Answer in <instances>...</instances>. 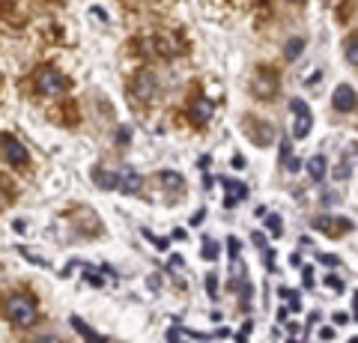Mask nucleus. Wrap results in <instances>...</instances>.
<instances>
[{
    "mask_svg": "<svg viewBox=\"0 0 358 343\" xmlns=\"http://www.w3.org/2000/svg\"><path fill=\"white\" fill-rule=\"evenodd\" d=\"M355 319H358V311H355Z\"/></svg>",
    "mask_w": 358,
    "mask_h": 343,
    "instance_id": "obj_54",
    "label": "nucleus"
},
{
    "mask_svg": "<svg viewBox=\"0 0 358 343\" xmlns=\"http://www.w3.org/2000/svg\"><path fill=\"white\" fill-rule=\"evenodd\" d=\"M200 257L209 260V263H215V260H218V242L206 236V239H203V251H200Z\"/></svg>",
    "mask_w": 358,
    "mask_h": 343,
    "instance_id": "obj_20",
    "label": "nucleus"
},
{
    "mask_svg": "<svg viewBox=\"0 0 358 343\" xmlns=\"http://www.w3.org/2000/svg\"><path fill=\"white\" fill-rule=\"evenodd\" d=\"M331 319H334V326H346V323H350V316H346L343 311H338V314H334Z\"/></svg>",
    "mask_w": 358,
    "mask_h": 343,
    "instance_id": "obj_37",
    "label": "nucleus"
},
{
    "mask_svg": "<svg viewBox=\"0 0 358 343\" xmlns=\"http://www.w3.org/2000/svg\"><path fill=\"white\" fill-rule=\"evenodd\" d=\"M343 54H346V60H350L352 66H358V33H350V36H346Z\"/></svg>",
    "mask_w": 358,
    "mask_h": 343,
    "instance_id": "obj_17",
    "label": "nucleus"
},
{
    "mask_svg": "<svg viewBox=\"0 0 358 343\" xmlns=\"http://www.w3.org/2000/svg\"><path fill=\"white\" fill-rule=\"evenodd\" d=\"M147 284H150V290H159V286H162V278H159V275H152Z\"/></svg>",
    "mask_w": 358,
    "mask_h": 343,
    "instance_id": "obj_44",
    "label": "nucleus"
},
{
    "mask_svg": "<svg viewBox=\"0 0 358 343\" xmlns=\"http://www.w3.org/2000/svg\"><path fill=\"white\" fill-rule=\"evenodd\" d=\"M129 138H131V129H129V126H120V129H117V143H120V147H126Z\"/></svg>",
    "mask_w": 358,
    "mask_h": 343,
    "instance_id": "obj_27",
    "label": "nucleus"
},
{
    "mask_svg": "<svg viewBox=\"0 0 358 343\" xmlns=\"http://www.w3.org/2000/svg\"><path fill=\"white\" fill-rule=\"evenodd\" d=\"M15 251H18V254H21V257H24L27 263H33V265H39V269H48V265H51V263H48V260H45V257H36V254H30V251H27L24 245H18Z\"/></svg>",
    "mask_w": 358,
    "mask_h": 343,
    "instance_id": "obj_21",
    "label": "nucleus"
},
{
    "mask_svg": "<svg viewBox=\"0 0 358 343\" xmlns=\"http://www.w3.org/2000/svg\"><path fill=\"white\" fill-rule=\"evenodd\" d=\"M90 13H96V18H102V21L108 18V15H105V9H102V6H93V9H90Z\"/></svg>",
    "mask_w": 358,
    "mask_h": 343,
    "instance_id": "obj_46",
    "label": "nucleus"
},
{
    "mask_svg": "<svg viewBox=\"0 0 358 343\" xmlns=\"http://www.w3.org/2000/svg\"><path fill=\"white\" fill-rule=\"evenodd\" d=\"M0 149H3L6 161L15 164V168H21V164L30 161V152L24 149V143H21L15 135H9V131H3V135H0Z\"/></svg>",
    "mask_w": 358,
    "mask_h": 343,
    "instance_id": "obj_5",
    "label": "nucleus"
},
{
    "mask_svg": "<svg viewBox=\"0 0 358 343\" xmlns=\"http://www.w3.org/2000/svg\"><path fill=\"white\" fill-rule=\"evenodd\" d=\"M350 343H358V337H352V340H350Z\"/></svg>",
    "mask_w": 358,
    "mask_h": 343,
    "instance_id": "obj_52",
    "label": "nucleus"
},
{
    "mask_svg": "<svg viewBox=\"0 0 358 343\" xmlns=\"http://www.w3.org/2000/svg\"><path fill=\"white\" fill-rule=\"evenodd\" d=\"M287 3H301V0H287Z\"/></svg>",
    "mask_w": 358,
    "mask_h": 343,
    "instance_id": "obj_50",
    "label": "nucleus"
},
{
    "mask_svg": "<svg viewBox=\"0 0 358 343\" xmlns=\"http://www.w3.org/2000/svg\"><path fill=\"white\" fill-rule=\"evenodd\" d=\"M155 93H159V81H155V75L150 69H141L131 78V96L141 98V102H152Z\"/></svg>",
    "mask_w": 358,
    "mask_h": 343,
    "instance_id": "obj_4",
    "label": "nucleus"
},
{
    "mask_svg": "<svg viewBox=\"0 0 358 343\" xmlns=\"http://www.w3.org/2000/svg\"><path fill=\"white\" fill-rule=\"evenodd\" d=\"M263 257H266V269H268V272H275V254H272V248H266V251H263Z\"/></svg>",
    "mask_w": 358,
    "mask_h": 343,
    "instance_id": "obj_31",
    "label": "nucleus"
},
{
    "mask_svg": "<svg viewBox=\"0 0 358 343\" xmlns=\"http://www.w3.org/2000/svg\"><path fill=\"white\" fill-rule=\"evenodd\" d=\"M141 188H143V176L138 170H126L120 176V191L122 194H138Z\"/></svg>",
    "mask_w": 358,
    "mask_h": 343,
    "instance_id": "obj_11",
    "label": "nucleus"
},
{
    "mask_svg": "<svg viewBox=\"0 0 358 343\" xmlns=\"http://www.w3.org/2000/svg\"><path fill=\"white\" fill-rule=\"evenodd\" d=\"M33 87L42 96H60L66 90V75L57 69V66H39L33 72Z\"/></svg>",
    "mask_w": 358,
    "mask_h": 343,
    "instance_id": "obj_2",
    "label": "nucleus"
},
{
    "mask_svg": "<svg viewBox=\"0 0 358 343\" xmlns=\"http://www.w3.org/2000/svg\"><path fill=\"white\" fill-rule=\"evenodd\" d=\"M33 343H63L57 335H39L36 340H33Z\"/></svg>",
    "mask_w": 358,
    "mask_h": 343,
    "instance_id": "obj_33",
    "label": "nucleus"
},
{
    "mask_svg": "<svg viewBox=\"0 0 358 343\" xmlns=\"http://www.w3.org/2000/svg\"><path fill=\"white\" fill-rule=\"evenodd\" d=\"M69 323H72V328H75L78 335H81V337H84L87 343H108V340H105L102 335H96V331L90 328V326H87V323H84V319L78 316V314H72V316H69Z\"/></svg>",
    "mask_w": 358,
    "mask_h": 343,
    "instance_id": "obj_12",
    "label": "nucleus"
},
{
    "mask_svg": "<svg viewBox=\"0 0 358 343\" xmlns=\"http://www.w3.org/2000/svg\"><path fill=\"white\" fill-rule=\"evenodd\" d=\"M212 182H215V176H209V173H203V188H212Z\"/></svg>",
    "mask_w": 358,
    "mask_h": 343,
    "instance_id": "obj_48",
    "label": "nucleus"
},
{
    "mask_svg": "<svg viewBox=\"0 0 358 343\" xmlns=\"http://www.w3.org/2000/svg\"><path fill=\"white\" fill-rule=\"evenodd\" d=\"M289 114H293V138L296 140H305L310 135V129H313V114H310L308 102L293 98V102H289Z\"/></svg>",
    "mask_w": 358,
    "mask_h": 343,
    "instance_id": "obj_3",
    "label": "nucleus"
},
{
    "mask_svg": "<svg viewBox=\"0 0 358 343\" xmlns=\"http://www.w3.org/2000/svg\"><path fill=\"white\" fill-rule=\"evenodd\" d=\"M251 93L260 96V98H268L278 93V75L275 72H257L254 81H251Z\"/></svg>",
    "mask_w": 358,
    "mask_h": 343,
    "instance_id": "obj_8",
    "label": "nucleus"
},
{
    "mask_svg": "<svg viewBox=\"0 0 358 343\" xmlns=\"http://www.w3.org/2000/svg\"><path fill=\"white\" fill-rule=\"evenodd\" d=\"M251 331H254V323H251V319H248V323H245V326H242V331H239V337H236V340H239V343H245V337H248V335H251Z\"/></svg>",
    "mask_w": 358,
    "mask_h": 343,
    "instance_id": "obj_32",
    "label": "nucleus"
},
{
    "mask_svg": "<svg viewBox=\"0 0 358 343\" xmlns=\"http://www.w3.org/2000/svg\"><path fill=\"white\" fill-rule=\"evenodd\" d=\"M93 176H96V185H99V188H120V176H117L114 170H102V168H96V170H93Z\"/></svg>",
    "mask_w": 358,
    "mask_h": 343,
    "instance_id": "obj_15",
    "label": "nucleus"
},
{
    "mask_svg": "<svg viewBox=\"0 0 358 343\" xmlns=\"http://www.w3.org/2000/svg\"><path fill=\"white\" fill-rule=\"evenodd\" d=\"M6 316H9V323L13 326L30 328L33 323H36V316H39V307L27 293H13L6 298Z\"/></svg>",
    "mask_w": 358,
    "mask_h": 343,
    "instance_id": "obj_1",
    "label": "nucleus"
},
{
    "mask_svg": "<svg viewBox=\"0 0 358 343\" xmlns=\"http://www.w3.org/2000/svg\"><path fill=\"white\" fill-rule=\"evenodd\" d=\"M326 284L331 286V290H338V293L343 290V281H341V278H334V275H329V278H326Z\"/></svg>",
    "mask_w": 358,
    "mask_h": 343,
    "instance_id": "obj_35",
    "label": "nucleus"
},
{
    "mask_svg": "<svg viewBox=\"0 0 358 343\" xmlns=\"http://www.w3.org/2000/svg\"><path fill=\"white\" fill-rule=\"evenodd\" d=\"M301 278H305L308 290H313V269H310V265H301Z\"/></svg>",
    "mask_w": 358,
    "mask_h": 343,
    "instance_id": "obj_28",
    "label": "nucleus"
},
{
    "mask_svg": "<svg viewBox=\"0 0 358 343\" xmlns=\"http://www.w3.org/2000/svg\"><path fill=\"white\" fill-rule=\"evenodd\" d=\"M320 337H322V340H331V337H334V328H331V326L320 328Z\"/></svg>",
    "mask_w": 358,
    "mask_h": 343,
    "instance_id": "obj_40",
    "label": "nucleus"
},
{
    "mask_svg": "<svg viewBox=\"0 0 358 343\" xmlns=\"http://www.w3.org/2000/svg\"><path fill=\"white\" fill-rule=\"evenodd\" d=\"M317 260L322 263V265H331V269H334V265H341V257H334V254H317Z\"/></svg>",
    "mask_w": 358,
    "mask_h": 343,
    "instance_id": "obj_25",
    "label": "nucleus"
},
{
    "mask_svg": "<svg viewBox=\"0 0 358 343\" xmlns=\"http://www.w3.org/2000/svg\"><path fill=\"white\" fill-rule=\"evenodd\" d=\"M13 230H15V233H27V221L24 218H15L13 221Z\"/></svg>",
    "mask_w": 358,
    "mask_h": 343,
    "instance_id": "obj_34",
    "label": "nucleus"
},
{
    "mask_svg": "<svg viewBox=\"0 0 358 343\" xmlns=\"http://www.w3.org/2000/svg\"><path fill=\"white\" fill-rule=\"evenodd\" d=\"M281 298H287V305H289V311H301V293L296 290H289V286H281Z\"/></svg>",
    "mask_w": 358,
    "mask_h": 343,
    "instance_id": "obj_19",
    "label": "nucleus"
},
{
    "mask_svg": "<svg viewBox=\"0 0 358 343\" xmlns=\"http://www.w3.org/2000/svg\"><path fill=\"white\" fill-rule=\"evenodd\" d=\"M84 278L90 281V284H93V286H102L105 281H102V275H99L96 269H93V265H84Z\"/></svg>",
    "mask_w": 358,
    "mask_h": 343,
    "instance_id": "obj_24",
    "label": "nucleus"
},
{
    "mask_svg": "<svg viewBox=\"0 0 358 343\" xmlns=\"http://www.w3.org/2000/svg\"><path fill=\"white\" fill-rule=\"evenodd\" d=\"M227 248H230V257H233V260H239V239H236V236H230V239H227Z\"/></svg>",
    "mask_w": 358,
    "mask_h": 343,
    "instance_id": "obj_30",
    "label": "nucleus"
},
{
    "mask_svg": "<svg viewBox=\"0 0 358 343\" xmlns=\"http://www.w3.org/2000/svg\"><path fill=\"white\" fill-rule=\"evenodd\" d=\"M326 170H329L326 156H313V159L308 161V173H310L313 182H322V180H326Z\"/></svg>",
    "mask_w": 358,
    "mask_h": 343,
    "instance_id": "obj_13",
    "label": "nucleus"
},
{
    "mask_svg": "<svg viewBox=\"0 0 358 343\" xmlns=\"http://www.w3.org/2000/svg\"><path fill=\"white\" fill-rule=\"evenodd\" d=\"M188 114H192V119L197 126H203V123H209V119H212V102H209V98H194Z\"/></svg>",
    "mask_w": 358,
    "mask_h": 343,
    "instance_id": "obj_10",
    "label": "nucleus"
},
{
    "mask_svg": "<svg viewBox=\"0 0 358 343\" xmlns=\"http://www.w3.org/2000/svg\"><path fill=\"white\" fill-rule=\"evenodd\" d=\"M305 45H308L305 36H293V39H289L287 45H284V57H287L289 63H296V60L301 57V51H305Z\"/></svg>",
    "mask_w": 358,
    "mask_h": 343,
    "instance_id": "obj_14",
    "label": "nucleus"
},
{
    "mask_svg": "<svg viewBox=\"0 0 358 343\" xmlns=\"http://www.w3.org/2000/svg\"><path fill=\"white\" fill-rule=\"evenodd\" d=\"M143 236H147L150 242H155V248H159V251H167V248H171V239H155L150 230H143Z\"/></svg>",
    "mask_w": 358,
    "mask_h": 343,
    "instance_id": "obj_26",
    "label": "nucleus"
},
{
    "mask_svg": "<svg viewBox=\"0 0 358 343\" xmlns=\"http://www.w3.org/2000/svg\"><path fill=\"white\" fill-rule=\"evenodd\" d=\"M233 168L242 170V168H245V159H242V156H233Z\"/></svg>",
    "mask_w": 358,
    "mask_h": 343,
    "instance_id": "obj_47",
    "label": "nucleus"
},
{
    "mask_svg": "<svg viewBox=\"0 0 358 343\" xmlns=\"http://www.w3.org/2000/svg\"><path fill=\"white\" fill-rule=\"evenodd\" d=\"M209 161H212V156H200V159H197V168H200V170H206V168H209Z\"/></svg>",
    "mask_w": 358,
    "mask_h": 343,
    "instance_id": "obj_42",
    "label": "nucleus"
},
{
    "mask_svg": "<svg viewBox=\"0 0 358 343\" xmlns=\"http://www.w3.org/2000/svg\"><path fill=\"white\" fill-rule=\"evenodd\" d=\"M331 108L341 110V114H352V110L358 108V93L350 84H338V90L331 93Z\"/></svg>",
    "mask_w": 358,
    "mask_h": 343,
    "instance_id": "obj_6",
    "label": "nucleus"
},
{
    "mask_svg": "<svg viewBox=\"0 0 358 343\" xmlns=\"http://www.w3.org/2000/svg\"><path fill=\"white\" fill-rule=\"evenodd\" d=\"M287 343H296V340H293V337H289V340H287Z\"/></svg>",
    "mask_w": 358,
    "mask_h": 343,
    "instance_id": "obj_53",
    "label": "nucleus"
},
{
    "mask_svg": "<svg viewBox=\"0 0 358 343\" xmlns=\"http://www.w3.org/2000/svg\"><path fill=\"white\" fill-rule=\"evenodd\" d=\"M182 257H171V272H176V269H182Z\"/></svg>",
    "mask_w": 358,
    "mask_h": 343,
    "instance_id": "obj_43",
    "label": "nucleus"
},
{
    "mask_svg": "<svg viewBox=\"0 0 358 343\" xmlns=\"http://www.w3.org/2000/svg\"><path fill=\"white\" fill-rule=\"evenodd\" d=\"M203 284H206L209 298H218V272H209L206 278H203Z\"/></svg>",
    "mask_w": 358,
    "mask_h": 343,
    "instance_id": "obj_22",
    "label": "nucleus"
},
{
    "mask_svg": "<svg viewBox=\"0 0 358 343\" xmlns=\"http://www.w3.org/2000/svg\"><path fill=\"white\" fill-rule=\"evenodd\" d=\"M221 185H224V206H227V209H236L239 200L248 197V185L239 182V180H227V176H224Z\"/></svg>",
    "mask_w": 358,
    "mask_h": 343,
    "instance_id": "obj_7",
    "label": "nucleus"
},
{
    "mask_svg": "<svg viewBox=\"0 0 358 343\" xmlns=\"http://www.w3.org/2000/svg\"><path fill=\"white\" fill-rule=\"evenodd\" d=\"M266 230H268V233H272L275 239H281V236H284V218L278 215V212L266 215Z\"/></svg>",
    "mask_w": 358,
    "mask_h": 343,
    "instance_id": "obj_18",
    "label": "nucleus"
},
{
    "mask_svg": "<svg viewBox=\"0 0 358 343\" xmlns=\"http://www.w3.org/2000/svg\"><path fill=\"white\" fill-rule=\"evenodd\" d=\"M159 182L167 188V191H182V176H179L176 170H162Z\"/></svg>",
    "mask_w": 358,
    "mask_h": 343,
    "instance_id": "obj_16",
    "label": "nucleus"
},
{
    "mask_svg": "<svg viewBox=\"0 0 358 343\" xmlns=\"http://www.w3.org/2000/svg\"><path fill=\"white\" fill-rule=\"evenodd\" d=\"M350 176V164H346V159L338 164V170H334V180H346Z\"/></svg>",
    "mask_w": 358,
    "mask_h": 343,
    "instance_id": "obj_29",
    "label": "nucleus"
},
{
    "mask_svg": "<svg viewBox=\"0 0 358 343\" xmlns=\"http://www.w3.org/2000/svg\"><path fill=\"white\" fill-rule=\"evenodd\" d=\"M287 316H289V307H281V311H278V319H281V323H284Z\"/></svg>",
    "mask_w": 358,
    "mask_h": 343,
    "instance_id": "obj_49",
    "label": "nucleus"
},
{
    "mask_svg": "<svg viewBox=\"0 0 358 343\" xmlns=\"http://www.w3.org/2000/svg\"><path fill=\"white\" fill-rule=\"evenodd\" d=\"M355 311H358V293H355Z\"/></svg>",
    "mask_w": 358,
    "mask_h": 343,
    "instance_id": "obj_51",
    "label": "nucleus"
},
{
    "mask_svg": "<svg viewBox=\"0 0 358 343\" xmlns=\"http://www.w3.org/2000/svg\"><path fill=\"white\" fill-rule=\"evenodd\" d=\"M313 227L322 230V233H329V236H341L334 227H341L343 233H350V230H352V221H350V218H338V221H334V218H313Z\"/></svg>",
    "mask_w": 358,
    "mask_h": 343,
    "instance_id": "obj_9",
    "label": "nucleus"
},
{
    "mask_svg": "<svg viewBox=\"0 0 358 343\" xmlns=\"http://www.w3.org/2000/svg\"><path fill=\"white\" fill-rule=\"evenodd\" d=\"M173 239H179V242H185V239H188V230H182V227H176V230H173Z\"/></svg>",
    "mask_w": 358,
    "mask_h": 343,
    "instance_id": "obj_41",
    "label": "nucleus"
},
{
    "mask_svg": "<svg viewBox=\"0 0 358 343\" xmlns=\"http://www.w3.org/2000/svg\"><path fill=\"white\" fill-rule=\"evenodd\" d=\"M287 170H293V173H299V170H301V161H299V159L293 156V159H289V161H287Z\"/></svg>",
    "mask_w": 358,
    "mask_h": 343,
    "instance_id": "obj_38",
    "label": "nucleus"
},
{
    "mask_svg": "<svg viewBox=\"0 0 358 343\" xmlns=\"http://www.w3.org/2000/svg\"><path fill=\"white\" fill-rule=\"evenodd\" d=\"M203 218H206V209H200V212H194V215H192V227H197Z\"/></svg>",
    "mask_w": 358,
    "mask_h": 343,
    "instance_id": "obj_39",
    "label": "nucleus"
},
{
    "mask_svg": "<svg viewBox=\"0 0 358 343\" xmlns=\"http://www.w3.org/2000/svg\"><path fill=\"white\" fill-rule=\"evenodd\" d=\"M251 242H254V245L260 248V251H266V248H268V245H266V236H263V233H254V236H251Z\"/></svg>",
    "mask_w": 358,
    "mask_h": 343,
    "instance_id": "obj_36",
    "label": "nucleus"
},
{
    "mask_svg": "<svg viewBox=\"0 0 358 343\" xmlns=\"http://www.w3.org/2000/svg\"><path fill=\"white\" fill-rule=\"evenodd\" d=\"M289 265H296V269H299V265H305V263H301V254H293V257H289Z\"/></svg>",
    "mask_w": 358,
    "mask_h": 343,
    "instance_id": "obj_45",
    "label": "nucleus"
},
{
    "mask_svg": "<svg viewBox=\"0 0 358 343\" xmlns=\"http://www.w3.org/2000/svg\"><path fill=\"white\" fill-rule=\"evenodd\" d=\"M278 152H281L278 159H281V164L287 168V161L293 159V149H289V138H281V143H278Z\"/></svg>",
    "mask_w": 358,
    "mask_h": 343,
    "instance_id": "obj_23",
    "label": "nucleus"
}]
</instances>
